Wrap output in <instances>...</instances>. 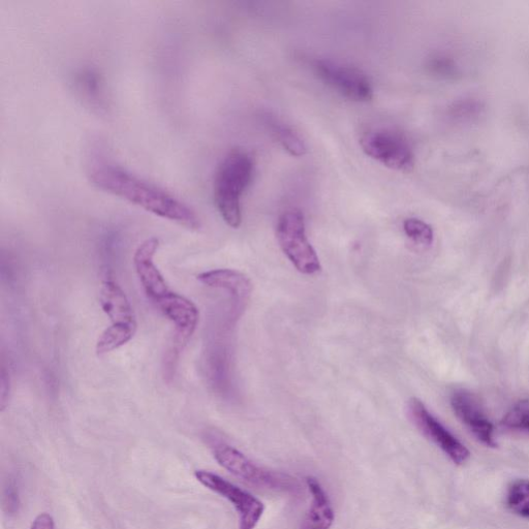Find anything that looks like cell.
<instances>
[{
	"label": "cell",
	"mask_w": 529,
	"mask_h": 529,
	"mask_svg": "<svg viewBox=\"0 0 529 529\" xmlns=\"http://www.w3.org/2000/svg\"><path fill=\"white\" fill-rule=\"evenodd\" d=\"M88 177L99 190L127 200L163 219L193 230L201 227L198 214L188 204L160 186L104 159H92L88 166Z\"/></svg>",
	"instance_id": "obj_1"
},
{
	"label": "cell",
	"mask_w": 529,
	"mask_h": 529,
	"mask_svg": "<svg viewBox=\"0 0 529 529\" xmlns=\"http://www.w3.org/2000/svg\"><path fill=\"white\" fill-rule=\"evenodd\" d=\"M254 162L250 155L233 151L227 155L214 179V200L224 221L231 228L241 225V197L251 184Z\"/></svg>",
	"instance_id": "obj_2"
},
{
	"label": "cell",
	"mask_w": 529,
	"mask_h": 529,
	"mask_svg": "<svg viewBox=\"0 0 529 529\" xmlns=\"http://www.w3.org/2000/svg\"><path fill=\"white\" fill-rule=\"evenodd\" d=\"M212 450L215 460L225 470L247 483L270 490L293 494L300 491V484L295 478L287 474L276 473L261 468V466L228 444L217 443L213 446Z\"/></svg>",
	"instance_id": "obj_3"
},
{
	"label": "cell",
	"mask_w": 529,
	"mask_h": 529,
	"mask_svg": "<svg viewBox=\"0 0 529 529\" xmlns=\"http://www.w3.org/2000/svg\"><path fill=\"white\" fill-rule=\"evenodd\" d=\"M277 240L285 255L303 274L321 271L320 260L305 231L304 216L299 210H289L279 217Z\"/></svg>",
	"instance_id": "obj_4"
},
{
	"label": "cell",
	"mask_w": 529,
	"mask_h": 529,
	"mask_svg": "<svg viewBox=\"0 0 529 529\" xmlns=\"http://www.w3.org/2000/svg\"><path fill=\"white\" fill-rule=\"evenodd\" d=\"M363 151L385 167L407 172L415 163L414 152L406 138L387 130L370 131L360 140Z\"/></svg>",
	"instance_id": "obj_5"
},
{
	"label": "cell",
	"mask_w": 529,
	"mask_h": 529,
	"mask_svg": "<svg viewBox=\"0 0 529 529\" xmlns=\"http://www.w3.org/2000/svg\"><path fill=\"white\" fill-rule=\"evenodd\" d=\"M195 477L207 489L223 496L233 505L239 516V529L257 527L265 512L264 504L257 497L211 472L196 471Z\"/></svg>",
	"instance_id": "obj_6"
},
{
	"label": "cell",
	"mask_w": 529,
	"mask_h": 529,
	"mask_svg": "<svg viewBox=\"0 0 529 529\" xmlns=\"http://www.w3.org/2000/svg\"><path fill=\"white\" fill-rule=\"evenodd\" d=\"M408 415L420 432L437 445L455 464H464L471 454L454 435L424 406L423 402L413 398L408 403Z\"/></svg>",
	"instance_id": "obj_7"
},
{
	"label": "cell",
	"mask_w": 529,
	"mask_h": 529,
	"mask_svg": "<svg viewBox=\"0 0 529 529\" xmlns=\"http://www.w3.org/2000/svg\"><path fill=\"white\" fill-rule=\"evenodd\" d=\"M315 69L319 77L340 95L355 102L372 99V85L359 69L332 60H317Z\"/></svg>",
	"instance_id": "obj_8"
},
{
	"label": "cell",
	"mask_w": 529,
	"mask_h": 529,
	"mask_svg": "<svg viewBox=\"0 0 529 529\" xmlns=\"http://www.w3.org/2000/svg\"><path fill=\"white\" fill-rule=\"evenodd\" d=\"M451 404L455 415L468 427L486 447L496 448L493 424L486 417L480 403L469 392L457 391L452 395Z\"/></svg>",
	"instance_id": "obj_9"
},
{
	"label": "cell",
	"mask_w": 529,
	"mask_h": 529,
	"mask_svg": "<svg viewBox=\"0 0 529 529\" xmlns=\"http://www.w3.org/2000/svg\"><path fill=\"white\" fill-rule=\"evenodd\" d=\"M159 244L157 238L147 239L137 248L134 256L137 275L145 293L153 302L170 292L164 276L153 263Z\"/></svg>",
	"instance_id": "obj_10"
},
{
	"label": "cell",
	"mask_w": 529,
	"mask_h": 529,
	"mask_svg": "<svg viewBox=\"0 0 529 529\" xmlns=\"http://www.w3.org/2000/svg\"><path fill=\"white\" fill-rule=\"evenodd\" d=\"M154 303L175 325L179 344H185L192 337L199 323L197 306L188 298L173 292L167 293Z\"/></svg>",
	"instance_id": "obj_11"
},
{
	"label": "cell",
	"mask_w": 529,
	"mask_h": 529,
	"mask_svg": "<svg viewBox=\"0 0 529 529\" xmlns=\"http://www.w3.org/2000/svg\"><path fill=\"white\" fill-rule=\"evenodd\" d=\"M104 313L112 324L137 325L133 307L123 290L112 279L105 280L100 294Z\"/></svg>",
	"instance_id": "obj_12"
},
{
	"label": "cell",
	"mask_w": 529,
	"mask_h": 529,
	"mask_svg": "<svg viewBox=\"0 0 529 529\" xmlns=\"http://www.w3.org/2000/svg\"><path fill=\"white\" fill-rule=\"evenodd\" d=\"M306 484L313 495V502H311L301 529H330L335 520V514L327 493L316 478L308 477Z\"/></svg>",
	"instance_id": "obj_13"
},
{
	"label": "cell",
	"mask_w": 529,
	"mask_h": 529,
	"mask_svg": "<svg viewBox=\"0 0 529 529\" xmlns=\"http://www.w3.org/2000/svg\"><path fill=\"white\" fill-rule=\"evenodd\" d=\"M201 284L209 288L223 289L230 292L238 301H246L251 296V280L244 274L230 269L204 272L198 275Z\"/></svg>",
	"instance_id": "obj_14"
},
{
	"label": "cell",
	"mask_w": 529,
	"mask_h": 529,
	"mask_svg": "<svg viewBox=\"0 0 529 529\" xmlns=\"http://www.w3.org/2000/svg\"><path fill=\"white\" fill-rule=\"evenodd\" d=\"M137 325L112 324L100 336L97 342V354L107 355L131 341L136 333Z\"/></svg>",
	"instance_id": "obj_15"
},
{
	"label": "cell",
	"mask_w": 529,
	"mask_h": 529,
	"mask_svg": "<svg viewBox=\"0 0 529 529\" xmlns=\"http://www.w3.org/2000/svg\"><path fill=\"white\" fill-rule=\"evenodd\" d=\"M269 124L272 134L293 157H303L306 153V146L292 128L274 118L269 119Z\"/></svg>",
	"instance_id": "obj_16"
},
{
	"label": "cell",
	"mask_w": 529,
	"mask_h": 529,
	"mask_svg": "<svg viewBox=\"0 0 529 529\" xmlns=\"http://www.w3.org/2000/svg\"><path fill=\"white\" fill-rule=\"evenodd\" d=\"M507 506L515 514L529 519V480H517L510 485Z\"/></svg>",
	"instance_id": "obj_17"
},
{
	"label": "cell",
	"mask_w": 529,
	"mask_h": 529,
	"mask_svg": "<svg viewBox=\"0 0 529 529\" xmlns=\"http://www.w3.org/2000/svg\"><path fill=\"white\" fill-rule=\"evenodd\" d=\"M77 84L79 86L80 92L83 93V96L91 102L101 105L102 95V86L100 78L97 74L87 71L83 72L77 79Z\"/></svg>",
	"instance_id": "obj_18"
},
{
	"label": "cell",
	"mask_w": 529,
	"mask_h": 529,
	"mask_svg": "<svg viewBox=\"0 0 529 529\" xmlns=\"http://www.w3.org/2000/svg\"><path fill=\"white\" fill-rule=\"evenodd\" d=\"M506 428L529 432V401H522L502 421Z\"/></svg>",
	"instance_id": "obj_19"
},
{
	"label": "cell",
	"mask_w": 529,
	"mask_h": 529,
	"mask_svg": "<svg viewBox=\"0 0 529 529\" xmlns=\"http://www.w3.org/2000/svg\"><path fill=\"white\" fill-rule=\"evenodd\" d=\"M403 229L407 236L419 245L429 246L433 242L431 227L420 220H407L403 223Z\"/></svg>",
	"instance_id": "obj_20"
},
{
	"label": "cell",
	"mask_w": 529,
	"mask_h": 529,
	"mask_svg": "<svg viewBox=\"0 0 529 529\" xmlns=\"http://www.w3.org/2000/svg\"><path fill=\"white\" fill-rule=\"evenodd\" d=\"M4 507L9 515H15L20 508L19 492L14 483H10L4 493Z\"/></svg>",
	"instance_id": "obj_21"
},
{
	"label": "cell",
	"mask_w": 529,
	"mask_h": 529,
	"mask_svg": "<svg viewBox=\"0 0 529 529\" xmlns=\"http://www.w3.org/2000/svg\"><path fill=\"white\" fill-rule=\"evenodd\" d=\"M0 407L2 410H5L8 404L9 395H10V378L9 373L3 367L2 373H0Z\"/></svg>",
	"instance_id": "obj_22"
},
{
	"label": "cell",
	"mask_w": 529,
	"mask_h": 529,
	"mask_svg": "<svg viewBox=\"0 0 529 529\" xmlns=\"http://www.w3.org/2000/svg\"><path fill=\"white\" fill-rule=\"evenodd\" d=\"M30 529H55V523L49 514L44 513L35 519Z\"/></svg>",
	"instance_id": "obj_23"
}]
</instances>
